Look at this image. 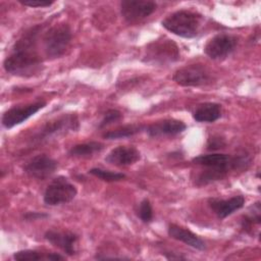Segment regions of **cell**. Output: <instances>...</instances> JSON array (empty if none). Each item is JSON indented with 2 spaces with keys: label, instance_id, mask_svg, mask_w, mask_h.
I'll return each mask as SVG.
<instances>
[{
  "label": "cell",
  "instance_id": "7c38bea8",
  "mask_svg": "<svg viewBox=\"0 0 261 261\" xmlns=\"http://www.w3.org/2000/svg\"><path fill=\"white\" fill-rule=\"evenodd\" d=\"M57 161L46 154H39L30 159L23 166V171L33 178L44 180L51 176L57 168Z\"/></svg>",
  "mask_w": 261,
  "mask_h": 261
},
{
  "label": "cell",
  "instance_id": "ba28073f",
  "mask_svg": "<svg viewBox=\"0 0 261 261\" xmlns=\"http://www.w3.org/2000/svg\"><path fill=\"white\" fill-rule=\"evenodd\" d=\"M239 37L232 34L220 33L212 37L205 45L206 55L213 60H222L229 56L237 48Z\"/></svg>",
  "mask_w": 261,
  "mask_h": 261
},
{
  "label": "cell",
  "instance_id": "f546056e",
  "mask_svg": "<svg viewBox=\"0 0 261 261\" xmlns=\"http://www.w3.org/2000/svg\"><path fill=\"white\" fill-rule=\"evenodd\" d=\"M64 257L61 256L58 253H48L47 254V260H51V261H59V260H63Z\"/></svg>",
  "mask_w": 261,
  "mask_h": 261
},
{
  "label": "cell",
  "instance_id": "44dd1931",
  "mask_svg": "<svg viewBox=\"0 0 261 261\" xmlns=\"http://www.w3.org/2000/svg\"><path fill=\"white\" fill-rule=\"evenodd\" d=\"M103 148L104 145L102 143L92 141L72 146L68 151V155L71 157H89L97 152H100L103 150Z\"/></svg>",
  "mask_w": 261,
  "mask_h": 261
},
{
  "label": "cell",
  "instance_id": "e0dca14e",
  "mask_svg": "<svg viewBox=\"0 0 261 261\" xmlns=\"http://www.w3.org/2000/svg\"><path fill=\"white\" fill-rule=\"evenodd\" d=\"M167 233L170 238L182 242L192 248L200 251L206 250L205 242L196 233L191 231L189 228H186L175 223H170L167 227Z\"/></svg>",
  "mask_w": 261,
  "mask_h": 261
},
{
  "label": "cell",
  "instance_id": "ffe728a7",
  "mask_svg": "<svg viewBox=\"0 0 261 261\" xmlns=\"http://www.w3.org/2000/svg\"><path fill=\"white\" fill-rule=\"evenodd\" d=\"M146 126L147 125H145V124H139V123L122 125L115 129L108 130V132L104 133L103 138L106 140H116V139L128 138V137L135 136L137 134H140L143 130H146Z\"/></svg>",
  "mask_w": 261,
  "mask_h": 261
},
{
  "label": "cell",
  "instance_id": "7a4b0ae2",
  "mask_svg": "<svg viewBox=\"0 0 261 261\" xmlns=\"http://www.w3.org/2000/svg\"><path fill=\"white\" fill-rule=\"evenodd\" d=\"M192 162L204 167V170H202L195 179V184L202 187L222 179L226 176L228 171L247 169L252 162V158L246 152L233 156L221 153H211L196 156L192 159Z\"/></svg>",
  "mask_w": 261,
  "mask_h": 261
},
{
  "label": "cell",
  "instance_id": "484cf974",
  "mask_svg": "<svg viewBox=\"0 0 261 261\" xmlns=\"http://www.w3.org/2000/svg\"><path fill=\"white\" fill-rule=\"evenodd\" d=\"M225 146H226L225 140L222 137L217 136V135L210 137L208 139L207 145H206L207 150H209V151H217V150L225 148Z\"/></svg>",
  "mask_w": 261,
  "mask_h": 261
},
{
  "label": "cell",
  "instance_id": "cb8c5ba5",
  "mask_svg": "<svg viewBox=\"0 0 261 261\" xmlns=\"http://www.w3.org/2000/svg\"><path fill=\"white\" fill-rule=\"evenodd\" d=\"M138 216L144 223H150L153 220V209L148 199L142 200L139 204Z\"/></svg>",
  "mask_w": 261,
  "mask_h": 261
},
{
  "label": "cell",
  "instance_id": "f1b7e54d",
  "mask_svg": "<svg viewBox=\"0 0 261 261\" xmlns=\"http://www.w3.org/2000/svg\"><path fill=\"white\" fill-rule=\"evenodd\" d=\"M164 256L167 258V259H171V260H180V259H186L185 256H181V255H174L175 253H172V252H165L163 253Z\"/></svg>",
  "mask_w": 261,
  "mask_h": 261
},
{
  "label": "cell",
  "instance_id": "2e32d148",
  "mask_svg": "<svg viewBox=\"0 0 261 261\" xmlns=\"http://www.w3.org/2000/svg\"><path fill=\"white\" fill-rule=\"evenodd\" d=\"M141 159L140 151L134 146H118L105 157V161L116 166L132 165Z\"/></svg>",
  "mask_w": 261,
  "mask_h": 261
},
{
  "label": "cell",
  "instance_id": "ac0fdd59",
  "mask_svg": "<svg viewBox=\"0 0 261 261\" xmlns=\"http://www.w3.org/2000/svg\"><path fill=\"white\" fill-rule=\"evenodd\" d=\"M221 117V105L214 102L200 104L193 112V118L198 122H214Z\"/></svg>",
  "mask_w": 261,
  "mask_h": 261
},
{
  "label": "cell",
  "instance_id": "6da1fadb",
  "mask_svg": "<svg viewBox=\"0 0 261 261\" xmlns=\"http://www.w3.org/2000/svg\"><path fill=\"white\" fill-rule=\"evenodd\" d=\"M42 30V24L31 27L14 43L10 54L3 62L8 73L30 77L42 71L43 60L38 51V39Z\"/></svg>",
  "mask_w": 261,
  "mask_h": 261
},
{
  "label": "cell",
  "instance_id": "3957f363",
  "mask_svg": "<svg viewBox=\"0 0 261 261\" xmlns=\"http://www.w3.org/2000/svg\"><path fill=\"white\" fill-rule=\"evenodd\" d=\"M202 15L187 9L177 10L166 16L161 24L170 33L181 38H195L199 34Z\"/></svg>",
  "mask_w": 261,
  "mask_h": 261
},
{
  "label": "cell",
  "instance_id": "9a60e30c",
  "mask_svg": "<svg viewBox=\"0 0 261 261\" xmlns=\"http://www.w3.org/2000/svg\"><path fill=\"white\" fill-rule=\"evenodd\" d=\"M187 128L185 122L174 118H167L160 121H156L150 125L146 126V133L149 137H165V136H175L182 133Z\"/></svg>",
  "mask_w": 261,
  "mask_h": 261
},
{
  "label": "cell",
  "instance_id": "52a82bcc",
  "mask_svg": "<svg viewBox=\"0 0 261 261\" xmlns=\"http://www.w3.org/2000/svg\"><path fill=\"white\" fill-rule=\"evenodd\" d=\"M77 194V190L67 177L59 175L51 180L44 193V202L49 206H57L71 202Z\"/></svg>",
  "mask_w": 261,
  "mask_h": 261
},
{
  "label": "cell",
  "instance_id": "5b68a950",
  "mask_svg": "<svg viewBox=\"0 0 261 261\" xmlns=\"http://www.w3.org/2000/svg\"><path fill=\"white\" fill-rule=\"evenodd\" d=\"M179 49L173 40L161 38L147 45L144 61L152 64H168L179 59Z\"/></svg>",
  "mask_w": 261,
  "mask_h": 261
},
{
  "label": "cell",
  "instance_id": "4316f807",
  "mask_svg": "<svg viewBox=\"0 0 261 261\" xmlns=\"http://www.w3.org/2000/svg\"><path fill=\"white\" fill-rule=\"evenodd\" d=\"M18 2L24 6L29 7H49L54 2L53 1H44V0H18Z\"/></svg>",
  "mask_w": 261,
  "mask_h": 261
},
{
  "label": "cell",
  "instance_id": "7402d4cb",
  "mask_svg": "<svg viewBox=\"0 0 261 261\" xmlns=\"http://www.w3.org/2000/svg\"><path fill=\"white\" fill-rule=\"evenodd\" d=\"M89 173H91L92 175H94L104 181H107V182L118 181V180L125 178V174L122 172H114V171L106 170V169L99 168V167H94V168L90 169Z\"/></svg>",
  "mask_w": 261,
  "mask_h": 261
},
{
  "label": "cell",
  "instance_id": "30bf717a",
  "mask_svg": "<svg viewBox=\"0 0 261 261\" xmlns=\"http://www.w3.org/2000/svg\"><path fill=\"white\" fill-rule=\"evenodd\" d=\"M46 106V102L38 100L25 105H18L9 108L2 115V125L6 128H11L17 124H20L31 116L35 115L39 110Z\"/></svg>",
  "mask_w": 261,
  "mask_h": 261
},
{
  "label": "cell",
  "instance_id": "5bb4252c",
  "mask_svg": "<svg viewBox=\"0 0 261 261\" xmlns=\"http://www.w3.org/2000/svg\"><path fill=\"white\" fill-rule=\"evenodd\" d=\"M246 199L242 195L233 196L229 199L209 198L208 205L219 219H224L233 212L244 207Z\"/></svg>",
  "mask_w": 261,
  "mask_h": 261
},
{
  "label": "cell",
  "instance_id": "9c48e42d",
  "mask_svg": "<svg viewBox=\"0 0 261 261\" xmlns=\"http://www.w3.org/2000/svg\"><path fill=\"white\" fill-rule=\"evenodd\" d=\"M172 79L182 87H200L211 82V73L203 64H190L177 69Z\"/></svg>",
  "mask_w": 261,
  "mask_h": 261
},
{
  "label": "cell",
  "instance_id": "8fae6325",
  "mask_svg": "<svg viewBox=\"0 0 261 261\" xmlns=\"http://www.w3.org/2000/svg\"><path fill=\"white\" fill-rule=\"evenodd\" d=\"M156 7L153 1L123 0L120 2V13L127 22H137L151 15Z\"/></svg>",
  "mask_w": 261,
  "mask_h": 261
},
{
  "label": "cell",
  "instance_id": "8992f818",
  "mask_svg": "<svg viewBox=\"0 0 261 261\" xmlns=\"http://www.w3.org/2000/svg\"><path fill=\"white\" fill-rule=\"evenodd\" d=\"M80 128L79 117L75 113L63 114L57 118L47 121L45 125L40 129L39 133L33 138L34 142L42 143L48 141L51 138L58 137L69 132H76Z\"/></svg>",
  "mask_w": 261,
  "mask_h": 261
},
{
  "label": "cell",
  "instance_id": "277c9868",
  "mask_svg": "<svg viewBox=\"0 0 261 261\" xmlns=\"http://www.w3.org/2000/svg\"><path fill=\"white\" fill-rule=\"evenodd\" d=\"M71 30L68 23L60 22L52 25L43 36V48L49 59L61 57L71 41Z\"/></svg>",
  "mask_w": 261,
  "mask_h": 261
},
{
  "label": "cell",
  "instance_id": "d6986e66",
  "mask_svg": "<svg viewBox=\"0 0 261 261\" xmlns=\"http://www.w3.org/2000/svg\"><path fill=\"white\" fill-rule=\"evenodd\" d=\"M261 222V205L257 201L248 210V212L243 215L241 219V227L243 230L249 234H254V227L258 226Z\"/></svg>",
  "mask_w": 261,
  "mask_h": 261
},
{
  "label": "cell",
  "instance_id": "d4e9b609",
  "mask_svg": "<svg viewBox=\"0 0 261 261\" xmlns=\"http://www.w3.org/2000/svg\"><path fill=\"white\" fill-rule=\"evenodd\" d=\"M122 118V113L117 110V109H109L107 110L104 115H103V118L101 119L98 127L99 128H103V127H106L114 122H117L119 121L120 119Z\"/></svg>",
  "mask_w": 261,
  "mask_h": 261
},
{
  "label": "cell",
  "instance_id": "603a6c76",
  "mask_svg": "<svg viewBox=\"0 0 261 261\" xmlns=\"http://www.w3.org/2000/svg\"><path fill=\"white\" fill-rule=\"evenodd\" d=\"M47 254L45 255L42 252L28 249V250H21V251H17L15 253H13V259L19 260V261L41 260V259H47Z\"/></svg>",
  "mask_w": 261,
  "mask_h": 261
},
{
  "label": "cell",
  "instance_id": "83f0119b",
  "mask_svg": "<svg viewBox=\"0 0 261 261\" xmlns=\"http://www.w3.org/2000/svg\"><path fill=\"white\" fill-rule=\"evenodd\" d=\"M47 217H48V214H46L44 212H37V211H30V212H27L25 214H23V218L28 221L44 219Z\"/></svg>",
  "mask_w": 261,
  "mask_h": 261
},
{
  "label": "cell",
  "instance_id": "4fadbf2b",
  "mask_svg": "<svg viewBox=\"0 0 261 261\" xmlns=\"http://www.w3.org/2000/svg\"><path fill=\"white\" fill-rule=\"evenodd\" d=\"M44 238L51 245L59 248L69 256H72L76 253L75 245L79 241V236L72 231L49 229L45 232Z\"/></svg>",
  "mask_w": 261,
  "mask_h": 261
}]
</instances>
